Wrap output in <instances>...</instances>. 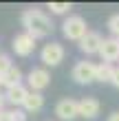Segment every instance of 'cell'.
Here are the masks:
<instances>
[{
	"instance_id": "cell-1",
	"label": "cell",
	"mask_w": 119,
	"mask_h": 121,
	"mask_svg": "<svg viewBox=\"0 0 119 121\" xmlns=\"http://www.w3.org/2000/svg\"><path fill=\"white\" fill-rule=\"evenodd\" d=\"M22 26H24V31L33 35V38H46V35H51L53 33V22H51V18L46 16L44 11H40V9H26L22 13Z\"/></svg>"
},
{
	"instance_id": "cell-8",
	"label": "cell",
	"mask_w": 119,
	"mask_h": 121,
	"mask_svg": "<svg viewBox=\"0 0 119 121\" xmlns=\"http://www.w3.org/2000/svg\"><path fill=\"white\" fill-rule=\"evenodd\" d=\"M99 57L106 64L119 62V42H117V38H104L101 48H99Z\"/></svg>"
},
{
	"instance_id": "cell-18",
	"label": "cell",
	"mask_w": 119,
	"mask_h": 121,
	"mask_svg": "<svg viewBox=\"0 0 119 121\" xmlns=\"http://www.w3.org/2000/svg\"><path fill=\"white\" fill-rule=\"evenodd\" d=\"M9 119L11 121H26V110L24 108H11L9 110Z\"/></svg>"
},
{
	"instance_id": "cell-20",
	"label": "cell",
	"mask_w": 119,
	"mask_h": 121,
	"mask_svg": "<svg viewBox=\"0 0 119 121\" xmlns=\"http://www.w3.org/2000/svg\"><path fill=\"white\" fill-rule=\"evenodd\" d=\"M0 121H11L9 119V110H0Z\"/></svg>"
},
{
	"instance_id": "cell-2",
	"label": "cell",
	"mask_w": 119,
	"mask_h": 121,
	"mask_svg": "<svg viewBox=\"0 0 119 121\" xmlns=\"http://www.w3.org/2000/svg\"><path fill=\"white\" fill-rule=\"evenodd\" d=\"M62 33L71 42H82L88 35V24L82 16H68L64 20V24H62Z\"/></svg>"
},
{
	"instance_id": "cell-6",
	"label": "cell",
	"mask_w": 119,
	"mask_h": 121,
	"mask_svg": "<svg viewBox=\"0 0 119 121\" xmlns=\"http://www.w3.org/2000/svg\"><path fill=\"white\" fill-rule=\"evenodd\" d=\"M11 46H13V53H16V55H20V57H29V55L35 51V38L29 35L26 31H22V33H18L16 38H13Z\"/></svg>"
},
{
	"instance_id": "cell-17",
	"label": "cell",
	"mask_w": 119,
	"mask_h": 121,
	"mask_svg": "<svg viewBox=\"0 0 119 121\" xmlns=\"http://www.w3.org/2000/svg\"><path fill=\"white\" fill-rule=\"evenodd\" d=\"M11 66H13V64H11V57H9V55H4V53H0V77H4L7 73H9Z\"/></svg>"
},
{
	"instance_id": "cell-10",
	"label": "cell",
	"mask_w": 119,
	"mask_h": 121,
	"mask_svg": "<svg viewBox=\"0 0 119 121\" xmlns=\"http://www.w3.org/2000/svg\"><path fill=\"white\" fill-rule=\"evenodd\" d=\"M101 35L97 33V31H88V35L79 42V51L82 53H86V55H99V48H101Z\"/></svg>"
},
{
	"instance_id": "cell-21",
	"label": "cell",
	"mask_w": 119,
	"mask_h": 121,
	"mask_svg": "<svg viewBox=\"0 0 119 121\" xmlns=\"http://www.w3.org/2000/svg\"><path fill=\"white\" fill-rule=\"evenodd\" d=\"M108 121H119V110H117V112H113V115L108 117Z\"/></svg>"
},
{
	"instance_id": "cell-7",
	"label": "cell",
	"mask_w": 119,
	"mask_h": 121,
	"mask_svg": "<svg viewBox=\"0 0 119 121\" xmlns=\"http://www.w3.org/2000/svg\"><path fill=\"white\" fill-rule=\"evenodd\" d=\"M48 84H51V75H48L46 68H33L26 75V88L33 92H42Z\"/></svg>"
},
{
	"instance_id": "cell-4",
	"label": "cell",
	"mask_w": 119,
	"mask_h": 121,
	"mask_svg": "<svg viewBox=\"0 0 119 121\" xmlns=\"http://www.w3.org/2000/svg\"><path fill=\"white\" fill-rule=\"evenodd\" d=\"M40 60H42L44 66H57V64H62V60H64V46H62L60 42H48V44L42 46Z\"/></svg>"
},
{
	"instance_id": "cell-19",
	"label": "cell",
	"mask_w": 119,
	"mask_h": 121,
	"mask_svg": "<svg viewBox=\"0 0 119 121\" xmlns=\"http://www.w3.org/2000/svg\"><path fill=\"white\" fill-rule=\"evenodd\" d=\"M110 84H113L115 88H119V66H115V70H113V79H110Z\"/></svg>"
},
{
	"instance_id": "cell-11",
	"label": "cell",
	"mask_w": 119,
	"mask_h": 121,
	"mask_svg": "<svg viewBox=\"0 0 119 121\" xmlns=\"http://www.w3.org/2000/svg\"><path fill=\"white\" fill-rule=\"evenodd\" d=\"M99 108H101V104L97 101L95 97L79 99V117H84V119H95L99 115Z\"/></svg>"
},
{
	"instance_id": "cell-16",
	"label": "cell",
	"mask_w": 119,
	"mask_h": 121,
	"mask_svg": "<svg viewBox=\"0 0 119 121\" xmlns=\"http://www.w3.org/2000/svg\"><path fill=\"white\" fill-rule=\"evenodd\" d=\"M106 26H108V31L113 33L115 38H119V13H115V16H110V18H108Z\"/></svg>"
},
{
	"instance_id": "cell-13",
	"label": "cell",
	"mask_w": 119,
	"mask_h": 121,
	"mask_svg": "<svg viewBox=\"0 0 119 121\" xmlns=\"http://www.w3.org/2000/svg\"><path fill=\"white\" fill-rule=\"evenodd\" d=\"M2 79H4V88L20 86V84H22V70H20L18 66H11V68H9V73H7Z\"/></svg>"
},
{
	"instance_id": "cell-15",
	"label": "cell",
	"mask_w": 119,
	"mask_h": 121,
	"mask_svg": "<svg viewBox=\"0 0 119 121\" xmlns=\"http://www.w3.org/2000/svg\"><path fill=\"white\" fill-rule=\"evenodd\" d=\"M48 9H51V13H55V16H66V13L73 9V4L71 2H48Z\"/></svg>"
},
{
	"instance_id": "cell-12",
	"label": "cell",
	"mask_w": 119,
	"mask_h": 121,
	"mask_svg": "<svg viewBox=\"0 0 119 121\" xmlns=\"http://www.w3.org/2000/svg\"><path fill=\"white\" fill-rule=\"evenodd\" d=\"M42 106H44V97H42V92H29V97L24 99V106L22 108L26 110V112H38V110H42Z\"/></svg>"
},
{
	"instance_id": "cell-3",
	"label": "cell",
	"mask_w": 119,
	"mask_h": 121,
	"mask_svg": "<svg viewBox=\"0 0 119 121\" xmlns=\"http://www.w3.org/2000/svg\"><path fill=\"white\" fill-rule=\"evenodd\" d=\"M71 77L75 84H82V86H86V84H93L97 82V64L93 62H77L71 70Z\"/></svg>"
},
{
	"instance_id": "cell-23",
	"label": "cell",
	"mask_w": 119,
	"mask_h": 121,
	"mask_svg": "<svg viewBox=\"0 0 119 121\" xmlns=\"http://www.w3.org/2000/svg\"><path fill=\"white\" fill-rule=\"evenodd\" d=\"M0 88H4V79H2V77H0Z\"/></svg>"
},
{
	"instance_id": "cell-22",
	"label": "cell",
	"mask_w": 119,
	"mask_h": 121,
	"mask_svg": "<svg viewBox=\"0 0 119 121\" xmlns=\"http://www.w3.org/2000/svg\"><path fill=\"white\" fill-rule=\"evenodd\" d=\"M4 101H7V99H4L2 92H0V110H4Z\"/></svg>"
},
{
	"instance_id": "cell-24",
	"label": "cell",
	"mask_w": 119,
	"mask_h": 121,
	"mask_svg": "<svg viewBox=\"0 0 119 121\" xmlns=\"http://www.w3.org/2000/svg\"><path fill=\"white\" fill-rule=\"evenodd\" d=\"M117 42H119V38H117Z\"/></svg>"
},
{
	"instance_id": "cell-5",
	"label": "cell",
	"mask_w": 119,
	"mask_h": 121,
	"mask_svg": "<svg viewBox=\"0 0 119 121\" xmlns=\"http://www.w3.org/2000/svg\"><path fill=\"white\" fill-rule=\"evenodd\" d=\"M55 117L60 121H73L79 117V101H75V99H60L57 104H55Z\"/></svg>"
},
{
	"instance_id": "cell-9",
	"label": "cell",
	"mask_w": 119,
	"mask_h": 121,
	"mask_svg": "<svg viewBox=\"0 0 119 121\" xmlns=\"http://www.w3.org/2000/svg\"><path fill=\"white\" fill-rule=\"evenodd\" d=\"M29 88L24 86V84H20V86H13V88H7L4 90V99L7 104H11L13 108H22L24 106V99L29 97Z\"/></svg>"
},
{
	"instance_id": "cell-14",
	"label": "cell",
	"mask_w": 119,
	"mask_h": 121,
	"mask_svg": "<svg viewBox=\"0 0 119 121\" xmlns=\"http://www.w3.org/2000/svg\"><path fill=\"white\" fill-rule=\"evenodd\" d=\"M113 70L115 66L113 64H106V62H101V64H97V82H110L113 79Z\"/></svg>"
}]
</instances>
